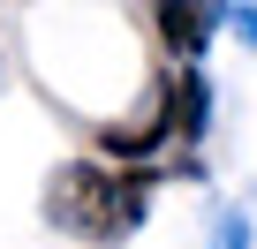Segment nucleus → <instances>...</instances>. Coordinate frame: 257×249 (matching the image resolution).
<instances>
[{
    "instance_id": "20e7f679",
    "label": "nucleus",
    "mask_w": 257,
    "mask_h": 249,
    "mask_svg": "<svg viewBox=\"0 0 257 249\" xmlns=\"http://www.w3.org/2000/svg\"><path fill=\"white\" fill-rule=\"evenodd\" d=\"M167 106H152L144 121H121V129H98V151L106 159H144V151H167Z\"/></svg>"
},
{
    "instance_id": "7ed1b4c3",
    "label": "nucleus",
    "mask_w": 257,
    "mask_h": 249,
    "mask_svg": "<svg viewBox=\"0 0 257 249\" xmlns=\"http://www.w3.org/2000/svg\"><path fill=\"white\" fill-rule=\"evenodd\" d=\"M219 16H227V8H197V0H167V8H159L152 23H159V38H167V46H174L182 61H197V53L212 46Z\"/></svg>"
},
{
    "instance_id": "39448f33",
    "label": "nucleus",
    "mask_w": 257,
    "mask_h": 249,
    "mask_svg": "<svg viewBox=\"0 0 257 249\" xmlns=\"http://www.w3.org/2000/svg\"><path fill=\"white\" fill-rule=\"evenodd\" d=\"M219 249H249V219L242 211H219Z\"/></svg>"
},
{
    "instance_id": "423d86ee",
    "label": "nucleus",
    "mask_w": 257,
    "mask_h": 249,
    "mask_svg": "<svg viewBox=\"0 0 257 249\" xmlns=\"http://www.w3.org/2000/svg\"><path fill=\"white\" fill-rule=\"evenodd\" d=\"M219 23H234V31H242V46H257V8H234V16H219Z\"/></svg>"
},
{
    "instance_id": "f03ea898",
    "label": "nucleus",
    "mask_w": 257,
    "mask_h": 249,
    "mask_svg": "<svg viewBox=\"0 0 257 249\" xmlns=\"http://www.w3.org/2000/svg\"><path fill=\"white\" fill-rule=\"evenodd\" d=\"M159 106H167V129H174L182 144H197V136H204V121H212V83H204L197 68H182V76L159 91Z\"/></svg>"
},
{
    "instance_id": "f257e3e1",
    "label": "nucleus",
    "mask_w": 257,
    "mask_h": 249,
    "mask_svg": "<svg viewBox=\"0 0 257 249\" xmlns=\"http://www.w3.org/2000/svg\"><path fill=\"white\" fill-rule=\"evenodd\" d=\"M152 181H159V174H113V166L76 159V166H61V174L46 181V219H53L61 234L91 241V249H121L128 234L144 226Z\"/></svg>"
}]
</instances>
